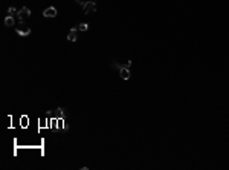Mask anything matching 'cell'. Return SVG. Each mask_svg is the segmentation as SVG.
I'll return each instance as SVG.
<instances>
[{
  "label": "cell",
  "mask_w": 229,
  "mask_h": 170,
  "mask_svg": "<svg viewBox=\"0 0 229 170\" xmlns=\"http://www.w3.org/2000/svg\"><path fill=\"white\" fill-rule=\"evenodd\" d=\"M29 17H31V9H29L28 6H23V8L19 11V14H17V19H19L20 23H24Z\"/></svg>",
  "instance_id": "1"
},
{
  "label": "cell",
  "mask_w": 229,
  "mask_h": 170,
  "mask_svg": "<svg viewBox=\"0 0 229 170\" xmlns=\"http://www.w3.org/2000/svg\"><path fill=\"white\" fill-rule=\"evenodd\" d=\"M16 32H17L20 37H28V35L31 34V28H29L28 25L21 23L20 26H17V28H16Z\"/></svg>",
  "instance_id": "2"
},
{
  "label": "cell",
  "mask_w": 229,
  "mask_h": 170,
  "mask_svg": "<svg viewBox=\"0 0 229 170\" xmlns=\"http://www.w3.org/2000/svg\"><path fill=\"white\" fill-rule=\"evenodd\" d=\"M84 9V14H92V12H95L96 11V3L95 2H92V0H89V2H86V5L83 6Z\"/></svg>",
  "instance_id": "3"
},
{
  "label": "cell",
  "mask_w": 229,
  "mask_h": 170,
  "mask_svg": "<svg viewBox=\"0 0 229 170\" xmlns=\"http://www.w3.org/2000/svg\"><path fill=\"white\" fill-rule=\"evenodd\" d=\"M57 14H58V11H57L55 6H49V8H46V9L43 11V16L47 17V19H53V17H57Z\"/></svg>",
  "instance_id": "4"
},
{
  "label": "cell",
  "mask_w": 229,
  "mask_h": 170,
  "mask_svg": "<svg viewBox=\"0 0 229 170\" xmlns=\"http://www.w3.org/2000/svg\"><path fill=\"white\" fill-rule=\"evenodd\" d=\"M119 75H121V78L122 80H130V68L128 66H125V64H122L121 66V69H119Z\"/></svg>",
  "instance_id": "5"
},
{
  "label": "cell",
  "mask_w": 229,
  "mask_h": 170,
  "mask_svg": "<svg viewBox=\"0 0 229 170\" xmlns=\"http://www.w3.org/2000/svg\"><path fill=\"white\" fill-rule=\"evenodd\" d=\"M52 115L55 116V118H60V120H64V116H66V110L63 109V107H58V109H55L52 112Z\"/></svg>",
  "instance_id": "6"
},
{
  "label": "cell",
  "mask_w": 229,
  "mask_h": 170,
  "mask_svg": "<svg viewBox=\"0 0 229 170\" xmlns=\"http://www.w3.org/2000/svg\"><path fill=\"white\" fill-rule=\"evenodd\" d=\"M76 32H78V29L76 28H72L70 31H69V34H67V42H76Z\"/></svg>",
  "instance_id": "7"
},
{
  "label": "cell",
  "mask_w": 229,
  "mask_h": 170,
  "mask_svg": "<svg viewBox=\"0 0 229 170\" xmlns=\"http://www.w3.org/2000/svg\"><path fill=\"white\" fill-rule=\"evenodd\" d=\"M14 23H16L14 17H11V16H6V19H5V25H6V26H14Z\"/></svg>",
  "instance_id": "8"
},
{
  "label": "cell",
  "mask_w": 229,
  "mask_h": 170,
  "mask_svg": "<svg viewBox=\"0 0 229 170\" xmlns=\"http://www.w3.org/2000/svg\"><path fill=\"white\" fill-rule=\"evenodd\" d=\"M17 14H19V11H17L14 6H9V8H8V16H11V17H16Z\"/></svg>",
  "instance_id": "9"
},
{
  "label": "cell",
  "mask_w": 229,
  "mask_h": 170,
  "mask_svg": "<svg viewBox=\"0 0 229 170\" xmlns=\"http://www.w3.org/2000/svg\"><path fill=\"white\" fill-rule=\"evenodd\" d=\"M76 29H78V31H83V32H86V31L89 29V25H87V23H79V25L76 26Z\"/></svg>",
  "instance_id": "10"
},
{
  "label": "cell",
  "mask_w": 229,
  "mask_h": 170,
  "mask_svg": "<svg viewBox=\"0 0 229 170\" xmlns=\"http://www.w3.org/2000/svg\"><path fill=\"white\" fill-rule=\"evenodd\" d=\"M121 66H122V64H118V63H116L115 60L112 61V68H113V69H116V71H119V69H121Z\"/></svg>",
  "instance_id": "11"
},
{
  "label": "cell",
  "mask_w": 229,
  "mask_h": 170,
  "mask_svg": "<svg viewBox=\"0 0 229 170\" xmlns=\"http://www.w3.org/2000/svg\"><path fill=\"white\" fill-rule=\"evenodd\" d=\"M75 2H76L78 5H81V6H84V5H86V0H75Z\"/></svg>",
  "instance_id": "12"
},
{
  "label": "cell",
  "mask_w": 229,
  "mask_h": 170,
  "mask_svg": "<svg viewBox=\"0 0 229 170\" xmlns=\"http://www.w3.org/2000/svg\"><path fill=\"white\" fill-rule=\"evenodd\" d=\"M125 66H128V68H131V60H127V63H125Z\"/></svg>",
  "instance_id": "13"
}]
</instances>
